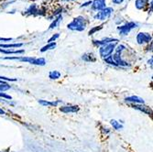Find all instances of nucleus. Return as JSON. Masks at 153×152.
<instances>
[{"mask_svg": "<svg viewBox=\"0 0 153 152\" xmlns=\"http://www.w3.org/2000/svg\"><path fill=\"white\" fill-rule=\"evenodd\" d=\"M87 27V19L83 16L75 17L70 23H68L67 29L73 31H83Z\"/></svg>", "mask_w": 153, "mask_h": 152, "instance_id": "nucleus-1", "label": "nucleus"}, {"mask_svg": "<svg viewBox=\"0 0 153 152\" xmlns=\"http://www.w3.org/2000/svg\"><path fill=\"white\" fill-rule=\"evenodd\" d=\"M125 50H126V46L123 45V44L117 45L115 48V51L116 52H115L114 55H112V57H113V60L116 62V63L118 66H123V67H128V66H129V64L126 61L122 60V58H121V53Z\"/></svg>", "mask_w": 153, "mask_h": 152, "instance_id": "nucleus-2", "label": "nucleus"}, {"mask_svg": "<svg viewBox=\"0 0 153 152\" xmlns=\"http://www.w3.org/2000/svg\"><path fill=\"white\" fill-rule=\"evenodd\" d=\"M114 8L111 7H106L105 8L96 12L94 15V20H98V21H105L107 20L108 19L111 18L112 14L114 13Z\"/></svg>", "mask_w": 153, "mask_h": 152, "instance_id": "nucleus-3", "label": "nucleus"}, {"mask_svg": "<svg viewBox=\"0 0 153 152\" xmlns=\"http://www.w3.org/2000/svg\"><path fill=\"white\" fill-rule=\"evenodd\" d=\"M137 27H138V24L137 22L129 21V22L125 23L124 25L117 27V30L120 36H127L130 33V31L132 30H135V29H137Z\"/></svg>", "mask_w": 153, "mask_h": 152, "instance_id": "nucleus-4", "label": "nucleus"}, {"mask_svg": "<svg viewBox=\"0 0 153 152\" xmlns=\"http://www.w3.org/2000/svg\"><path fill=\"white\" fill-rule=\"evenodd\" d=\"M117 44L116 43H110L107 45H104L101 46L99 48V54L100 56L104 59L107 58L110 55H112V53L115 51V48H116Z\"/></svg>", "mask_w": 153, "mask_h": 152, "instance_id": "nucleus-5", "label": "nucleus"}, {"mask_svg": "<svg viewBox=\"0 0 153 152\" xmlns=\"http://www.w3.org/2000/svg\"><path fill=\"white\" fill-rule=\"evenodd\" d=\"M137 43L140 45H143L146 43H149L152 40V36L148 32H138L136 37Z\"/></svg>", "mask_w": 153, "mask_h": 152, "instance_id": "nucleus-6", "label": "nucleus"}, {"mask_svg": "<svg viewBox=\"0 0 153 152\" xmlns=\"http://www.w3.org/2000/svg\"><path fill=\"white\" fill-rule=\"evenodd\" d=\"M106 7V0H92L91 10L98 12Z\"/></svg>", "mask_w": 153, "mask_h": 152, "instance_id": "nucleus-7", "label": "nucleus"}, {"mask_svg": "<svg viewBox=\"0 0 153 152\" xmlns=\"http://www.w3.org/2000/svg\"><path fill=\"white\" fill-rule=\"evenodd\" d=\"M118 41V39H116V38H104L100 40H94V44L96 45V46H104V45H107V44H110V43H117Z\"/></svg>", "mask_w": 153, "mask_h": 152, "instance_id": "nucleus-8", "label": "nucleus"}, {"mask_svg": "<svg viewBox=\"0 0 153 152\" xmlns=\"http://www.w3.org/2000/svg\"><path fill=\"white\" fill-rule=\"evenodd\" d=\"M38 10H39L38 6L36 4H31L25 10V14L27 16H37Z\"/></svg>", "mask_w": 153, "mask_h": 152, "instance_id": "nucleus-9", "label": "nucleus"}, {"mask_svg": "<svg viewBox=\"0 0 153 152\" xmlns=\"http://www.w3.org/2000/svg\"><path fill=\"white\" fill-rule=\"evenodd\" d=\"M149 0H135V7L138 10H143L148 7Z\"/></svg>", "mask_w": 153, "mask_h": 152, "instance_id": "nucleus-10", "label": "nucleus"}, {"mask_svg": "<svg viewBox=\"0 0 153 152\" xmlns=\"http://www.w3.org/2000/svg\"><path fill=\"white\" fill-rule=\"evenodd\" d=\"M60 110L63 113H74L79 110V107L76 105H67V106H62Z\"/></svg>", "mask_w": 153, "mask_h": 152, "instance_id": "nucleus-11", "label": "nucleus"}, {"mask_svg": "<svg viewBox=\"0 0 153 152\" xmlns=\"http://www.w3.org/2000/svg\"><path fill=\"white\" fill-rule=\"evenodd\" d=\"M62 21V15L57 16L56 18H55V19H53L52 22L51 23L49 30H54V29H56V27H58L60 26V24H61Z\"/></svg>", "mask_w": 153, "mask_h": 152, "instance_id": "nucleus-12", "label": "nucleus"}, {"mask_svg": "<svg viewBox=\"0 0 153 152\" xmlns=\"http://www.w3.org/2000/svg\"><path fill=\"white\" fill-rule=\"evenodd\" d=\"M126 102H130V103H135V104H140V105H144L145 102L141 97H138V96H129L125 99Z\"/></svg>", "mask_w": 153, "mask_h": 152, "instance_id": "nucleus-13", "label": "nucleus"}, {"mask_svg": "<svg viewBox=\"0 0 153 152\" xmlns=\"http://www.w3.org/2000/svg\"><path fill=\"white\" fill-rule=\"evenodd\" d=\"M133 108L137 109V110H140V111H142L143 113H146V114H151V110L145 106V105H132Z\"/></svg>", "mask_w": 153, "mask_h": 152, "instance_id": "nucleus-14", "label": "nucleus"}, {"mask_svg": "<svg viewBox=\"0 0 153 152\" xmlns=\"http://www.w3.org/2000/svg\"><path fill=\"white\" fill-rule=\"evenodd\" d=\"M0 52L5 53V54H22L25 52L24 50H4V49H0Z\"/></svg>", "mask_w": 153, "mask_h": 152, "instance_id": "nucleus-15", "label": "nucleus"}, {"mask_svg": "<svg viewBox=\"0 0 153 152\" xmlns=\"http://www.w3.org/2000/svg\"><path fill=\"white\" fill-rule=\"evenodd\" d=\"M82 59L85 62H94L95 61V57L94 56L93 53H85L82 55Z\"/></svg>", "mask_w": 153, "mask_h": 152, "instance_id": "nucleus-16", "label": "nucleus"}, {"mask_svg": "<svg viewBox=\"0 0 153 152\" xmlns=\"http://www.w3.org/2000/svg\"><path fill=\"white\" fill-rule=\"evenodd\" d=\"M61 101H56V102H49L46 100H39V103L44 106H56Z\"/></svg>", "mask_w": 153, "mask_h": 152, "instance_id": "nucleus-17", "label": "nucleus"}, {"mask_svg": "<svg viewBox=\"0 0 153 152\" xmlns=\"http://www.w3.org/2000/svg\"><path fill=\"white\" fill-rule=\"evenodd\" d=\"M55 47H56V42H51V43H48L47 45H45L44 47H42L40 49V51L41 52H45L47 50H53Z\"/></svg>", "mask_w": 153, "mask_h": 152, "instance_id": "nucleus-18", "label": "nucleus"}, {"mask_svg": "<svg viewBox=\"0 0 153 152\" xmlns=\"http://www.w3.org/2000/svg\"><path fill=\"white\" fill-rule=\"evenodd\" d=\"M23 46V43H15V44H0V48H20Z\"/></svg>", "mask_w": 153, "mask_h": 152, "instance_id": "nucleus-19", "label": "nucleus"}, {"mask_svg": "<svg viewBox=\"0 0 153 152\" xmlns=\"http://www.w3.org/2000/svg\"><path fill=\"white\" fill-rule=\"evenodd\" d=\"M49 77L52 80H57L61 77V73L58 71H51L49 73Z\"/></svg>", "mask_w": 153, "mask_h": 152, "instance_id": "nucleus-20", "label": "nucleus"}, {"mask_svg": "<svg viewBox=\"0 0 153 152\" xmlns=\"http://www.w3.org/2000/svg\"><path fill=\"white\" fill-rule=\"evenodd\" d=\"M110 122H111V125H112V127H113L116 130H119V129H121V128H123V126L120 125V123L117 122V121L115 120V119H112Z\"/></svg>", "mask_w": 153, "mask_h": 152, "instance_id": "nucleus-21", "label": "nucleus"}, {"mask_svg": "<svg viewBox=\"0 0 153 152\" xmlns=\"http://www.w3.org/2000/svg\"><path fill=\"white\" fill-rule=\"evenodd\" d=\"M105 62H106V63H108V64H110V65H114V66H118L117 63H116V62L113 60V57H112V55H110V56H108L107 58H105Z\"/></svg>", "mask_w": 153, "mask_h": 152, "instance_id": "nucleus-22", "label": "nucleus"}, {"mask_svg": "<svg viewBox=\"0 0 153 152\" xmlns=\"http://www.w3.org/2000/svg\"><path fill=\"white\" fill-rule=\"evenodd\" d=\"M11 87H10V85H8L7 82H2V84H0V91L1 92H5V91H7V90H9Z\"/></svg>", "mask_w": 153, "mask_h": 152, "instance_id": "nucleus-23", "label": "nucleus"}, {"mask_svg": "<svg viewBox=\"0 0 153 152\" xmlns=\"http://www.w3.org/2000/svg\"><path fill=\"white\" fill-rule=\"evenodd\" d=\"M60 37V34L59 33H56V34H53L49 39H48V43H51V42H54L55 40H56L58 38Z\"/></svg>", "mask_w": 153, "mask_h": 152, "instance_id": "nucleus-24", "label": "nucleus"}, {"mask_svg": "<svg viewBox=\"0 0 153 152\" xmlns=\"http://www.w3.org/2000/svg\"><path fill=\"white\" fill-rule=\"evenodd\" d=\"M103 27V25H100V26H97V27H93V29L89 31V35H93L94 32H96L97 30H100Z\"/></svg>", "mask_w": 153, "mask_h": 152, "instance_id": "nucleus-25", "label": "nucleus"}, {"mask_svg": "<svg viewBox=\"0 0 153 152\" xmlns=\"http://www.w3.org/2000/svg\"><path fill=\"white\" fill-rule=\"evenodd\" d=\"M0 80L1 81H10V82L17 81V79H15V78H7V77H4V76H0Z\"/></svg>", "mask_w": 153, "mask_h": 152, "instance_id": "nucleus-26", "label": "nucleus"}, {"mask_svg": "<svg viewBox=\"0 0 153 152\" xmlns=\"http://www.w3.org/2000/svg\"><path fill=\"white\" fill-rule=\"evenodd\" d=\"M91 4H92V0H88V1H86V2H85V3H82V4L80 6V7H81V8H82V7H87L91 6Z\"/></svg>", "mask_w": 153, "mask_h": 152, "instance_id": "nucleus-27", "label": "nucleus"}, {"mask_svg": "<svg viewBox=\"0 0 153 152\" xmlns=\"http://www.w3.org/2000/svg\"><path fill=\"white\" fill-rule=\"evenodd\" d=\"M0 97H4V98H6V99H9V100H11V99H12V97H11L10 95L7 94V93H0Z\"/></svg>", "mask_w": 153, "mask_h": 152, "instance_id": "nucleus-28", "label": "nucleus"}, {"mask_svg": "<svg viewBox=\"0 0 153 152\" xmlns=\"http://www.w3.org/2000/svg\"><path fill=\"white\" fill-rule=\"evenodd\" d=\"M124 1H125V0H111V2H112L114 5H117V6L121 5Z\"/></svg>", "mask_w": 153, "mask_h": 152, "instance_id": "nucleus-29", "label": "nucleus"}, {"mask_svg": "<svg viewBox=\"0 0 153 152\" xmlns=\"http://www.w3.org/2000/svg\"><path fill=\"white\" fill-rule=\"evenodd\" d=\"M13 39H11V38H8V39H5V38H0V40H4V41H10V40H12Z\"/></svg>", "mask_w": 153, "mask_h": 152, "instance_id": "nucleus-30", "label": "nucleus"}, {"mask_svg": "<svg viewBox=\"0 0 153 152\" xmlns=\"http://www.w3.org/2000/svg\"><path fill=\"white\" fill-rule=\"evenodd\" d=\"M62 1H63V2H74V1H75V0H62Z\"/></svg>", "mask_w": 153, "mask_h": 152, "instance_id": "nucleus-31", "label": "nucleus"}, {"mask_svg": "<svg viewBox=\"0 0 153 152\" xmlns=\"http://www.w3.org/2000/svg\"><path fill=\"white\" fill-rule=\"evenodd\" d=\"M0 114H1V115H4V114H5V111H4V110L0 109Z\"/></svg>", "mask_w": 153, "mask_h": 152, "instance_id": "nucleus-32", "label": "nucleus"}]
</instances>
